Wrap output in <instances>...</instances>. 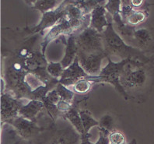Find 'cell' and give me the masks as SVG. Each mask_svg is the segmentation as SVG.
<instances>
[{
    "mask_svg": "<svg viewBox=\"0 0 154 144\" xmlns=\"http://www.w3.org/2000/svg\"><path fill=\"white\" fill-rule=\"evenodd\" d=\"M145 0H129V5L134 9L140 8L144 3Z\"/></svg>",
    "mask_w": 154,
    "mask_h": 144,
    "instance_id": "f1b7e54d",
    "label": "cell"
},
{
    "mask_svg": "<svg viewBox=\"0 0 154 144\" xmlns=\"http://www.w3.org/2000/svg\"><path fill=\"white\" fill-rule=\"evenodd\" d=\"M42 101H43L44 104H45V109L47 110L48 114V115L52 118L53 121H55L60 115H63L62 113L60 111H59V109H58L57 105L51 103V101H49L46 97H45V98L42 100Z\"/></svg>",
    "mask_w": 154,
    "mask_h": 144,
    "instance_id": "d4e9b609",
    "label": "cell"
},
{
    "mask_svg": "<svg viewBox=\"0 0 154 144\" xmlns=\"http://www.w3.org/2000/svg\"><path fill=\"white\" fill-rule=\"evenodd\" d=\"M64 68L62 66L61 62H48L47 66L48 73L52 78L56 79V80H60L62 77V73L64 71Z\"/></svg>",
    "mask_w": 154,
    "mask_h": 144,
    "instance_id": "603a6c76",
    "label": "cell"
},
{
    "mask_svg": "<svg viewBox=\"0 0 154 144\" xmlns=\"http://www.w3.org/2000/svg\"><path fill=\"white\" fill-rule=\"evenodd\" d=\"M45 109V104L39 100H30L20 108L19 115L33 122H37L38 115Z\"/></svg>",
    "mask_w": 154,
    "mask_h": 144,
    "instance_id": "4fadbf2b",
    "label": "cell"
},
{
    "mask_svg": "<svg viewBox=\"0 0 154 144\" xmlns=\"http://www.w3.org/2000/svg\"><path fill=\"white\" fill-rule=\"evenodd\" d=\"M147 18V13L142 10H134L125 20V22L129 26L135 27L144 22Z\"/></svg>",
    "mask_w": 154,
    "mask_h": 144,
    "instance_id": "e0dca14e",
    "label": "cell"
},
{
    "mask_svg": "<svg viewBox=\"0 0 154 144\" xmlns=\"http://www.w3.org/2000/svg\"><path fill=\"white\" fill-rule=\"evenodd\" d=\"M56 0H38L34 4L32 8L34 10L42 12V13H45L46 12L54 10L56 7Z\"/></svg>",
    "mask_w": 154,
    "mask_h": 144,
    "instance_id": "44dd1931",
    "label": "cell"
},
{
    "mask_svg": "<svg viewBox=\"0 0 154 144\" xmlns=\"http://www.w3.org/2000/svg\"><path fill=\"white\" fill-rule=\"evenodd\" d=\"M109 140L111 144H126V138L125 135L120 131L115 130L109 134Z\"/></svg>",
    "mask_w": 154,
    "mask_h": 144,
    "instance_id": "4316f807",
    "label": "cell"
},
{
    "mask_svg": "<svg viewBox=\"0 0 154 144\" xmlns=\"http://www.w3.org/2000/svg\"><path fill=\"white\" fill-rule=\"evenodd\" d=\"M94 82L87 78L80 79L72 86L71 90L78 94H87L92 87V84Z\"/></svg>",
    "mask_w": 154,
    "mask_h": 144,
    "instance_id": "ac0fdd59",
    "label": "cell"
},
{
    "mask_svg": "<svg viewBox=\"0 0 154 144\" xmlns=\"http://www.w3.org/2000/svg\"><path fill=\"white\" fill-rule=\"evenodd\" d=\"M134 59H122L120 62H115L108 59V63L105 67L102 68L101 72L97 77H88L89 80L94 83H100L105 82L111 83L115 86L119 94H122V96L125 99L128 100L131 98L125 90V88L121 83V76H122L123 70L125 67L128 63H129L131 61Z\"/></svg>",
    "mask_w": 154,
    "mask_h": 144,
    "instance_id": "3957f363",
    "label": "cell"
},
{
    "mask_svg": "<svg viewBox=\"0 0 154 144\" xmlns=\"http://www.w3.org/2000/svg\"><path fill=\"white\" fill-rule=\"evenodd\" d=\"M13 144H19V142H14V143H13Z\"/></svg>",
    "mask_w": 154,
    "mask_h": 144,
    "instance_id": "836d02e7",
    "label": "cell"
},
{
    "mask_svg": "<svg viewBox=\"0 0 154 144\" xmlns=\"http://www.w3.org/2000/svg\"><path fill=\"white\" fill-rule=\"evenodd\" d=\"M77 57L81 67L90 77H97L101 72L102 60L105 57L107 58V55L106 52L87 54L78 51Z\"/></svg>",
    "mask_w": 154,
    "mask_h": 144,
    "instance_id": "52a82bcc",
    "label": "cell"
},
{
    "mask_svg": "<svg viewBox=\"0 0 154 144\" xmlns=\"http://www.w3.org/2000/svg\"><path fill=\"white\" fill-rule=\"evenodd\" d=\"M87 77H90V76L81 67L79 62V58L76 57L74 62L69 67L64 69L62 77L59 80V83L69 87L70 86H72L77 80Z\"/></svg>",
    "mask_w": 154,
    "mask_h": 144,
    "instance_id": "8fae6325",
    "label": "cell"
},
{
    "mask_svg": "<svg viewBox=\"0 0 154 144\" xmlns=\"http://www.w3.org/2000/svg\"><path fill=\"white\" fill-rule=\"evenodd\" d=\"M78 51L79 49L76 45L75 36L73 34H70L68 36L66 39V52H65L64 57L61 61V63L64 69L69 67L74 62L78 55Z\"/></svg>",
    "mask_w": 154,
    "mask_h": 144,
    "instance_id": "5bb4252c",
    "label": "cell"
},
{
    "mask_svg": "<svg viewBox=\"0 0 154 144\" xmlns=\"http://www.w3.org/2000/svg\"><path fill=\"white\" fill-rule=\"evenodd\" d=\"M81 135L72 127L55 129L42 144H80Z\"/></svg>",
    "mask_w": 154,
    "mask_h": 144,
    "instance_id": "9c48e42d",
    "label": "cell"
},
{
    "mask_svg": "<svg viewBox=\"0 0 154 144\" xmlns=\"http://www.w3.org/2000/svg\"><path fill=\"white\" fill-rule=\"evenodd\" d=\"M55 89H56L58 93L60 95L62 101H66V102H69V103L73 105L75 93L69 87L66 86L65 85L58 83L57 86H55Z\"/></svg>",
    "mask_w": 154,
    "mask_h": 144,
    "instance_id": "ffe728a7",
    "label": "cell"
},
{
    "mask_svg": "<svg viewBox=\"0 0 154 144\" xmlns=\"http://www.w3.org/2000/svg\"><path fill=\"white\" fill-rule=\"evenodd\" d=\"M122 5V0H107V2L103 6L107 13H109L111 17H114L121 13Z\"/></svg>",
    "mask_w": 154,
    "mask_h": 144,
    "instance_id": "484cf974",
    "label": "cell"
},
{
    "mask_svg": "<svg viewBox=\"0 0 154 144\" xmlns=\"http://www.w3.org/2000/svg\"><path fill=\"white\" fill-rule=\"evenodd\" d=\"M25 82L32 92L37 90L40 86L47 85L45 84L38 76L35 75L34 73H30V72H28L25 76Z\"/></svg>",
    "mask_w": 154,
    "mask_h": 144,
    "instance_id": "7402d4cb",
    "label": "cell"
},
{
    "mask_svg": "<svg viewBox=\"0 0 154 144\" xmlns=\"http://www.w3.org/2000/svg\"><path fill=\"white\" fill-rule=\"evenodd\" d=\"M74 34V30L70 24L69 20L66 17L62 18L59 22L55 24V26L51 27L48 30L46 35L45 36L44 39L42 40L41 43V47H42V52L45 54L46 48L48 45L49 43L51 41L58 38L62 35H70V34Z\"/></svg>",
    "mask_w": 154,
    "mask_h": 144,
    "instance_id": "30bf717a",
    "label": "cell"
},
{
    "mask_svg": "<svg viewBox=\"0 0 154 144\" xmlns=\"http://www.w3.org/2000/svg\"><path fill=\"white\" fill-rule=\"evenodd\" d=\"M103 45L106 54L108 55H115L120 57L122 59L146 60L149 62V59L143 55V52L138 48L129 46L125 43L123 38L116 31L114 27V23L109 22L105 30L102 33Z\"/></svg>",
    "mask_w": 154,
    "mask_h": 144,
    "instance_id": "6da1fadb",
    "label": "cell"
},
{
    "mask_svg": "<svg viewBox=\"0 0 154 144\" xmlns=\"http://www.w3.org/2000/svg\"><path fill=\"white\" fill-rule=\"evenodd\" d=\"M6 123L10 124L15 129L18 136L23 140H31L48 129L39 126L36 122L23 118L20 115Z\"/></svg>",
    "mask_w": 154,
    "mask_h": 144,
    "instance_id": "5b68a950",
    "label": "cell"
},
{
    "mask_svg": "<svg viewBox=\"0 0 154 144\" xmlns=\"http://www.w3.org/2000/svg\"><path fill=\"white\" fill-rule=\"evenodd\" d=\"M149 61L152 62H153V64H154V55L152 57V58H151V59H149Z\"/></svg>",
    "mask_w": 154,
    "mask_h": 144,
    "instance_id": "d6a6232c",
    "label": "cell"
},
{
    "mask_svg": "<svg viewBox=\"0 0 154 144\" xmlns=\"http://www.w3.org/2000/svg\"><path fill=\"white\" fill-rule=\"evenodd\" d=\"M23 106V101L12 94L6 92L1 95V119L2 122H8L19 116V111Z\"/></svg>",
    "mask_w": 154,
    "mask_h": 144,
    "instance_id": "ba28073f",
    "label": "cell"
},
{
    "mask_svg": "<svg viewBox=\"0 0 154 144\" xmlns=\"http://www.w3.org/2000/svg\"><path fill=\"white\" fill-rule=\"evenodd\" d=\"M63 116L66 119L69 121L70 123L74 127V129L79 134H85L84 128H83V122H82V119H81L80 114H79V111L75 106H72V108H70L68 111L64 113Z\"/></svg>",
    "mask_w": 154,
    "mask_h": 144,
    "instance_id": "2e32d148",
    "label": "cell"
},
{
    "mask_svg": "<svg viewBox=\"0 0 154 144\" xmlns=\"http://www.w3.org/2000/svg\"><path fill=\"white\" fill-rule=\"evenodd\" d=\"M80 144H95L90 142V134L89 133H85L83 135H81V142Z\"/></svg>",
    "mask_w": 154,
    "mask_h": 144,
    "instance_id": "f546056e",
    "label": "cell"
},
{
    "mask_svg": "<svg viewBox=\"0 0 154 144\" xmlns=\"http://www.w3.org/2000/svg\"><path fill=\"white\" fill-rule=\"evenodd\" d=\"M69 0H64L63 2L55 9L42 13V18L37 26L34 27L28 30L29 34H38L42 33L45 30L50 28L57 24L62 18L66 17V6H67Z\"/></svg>",
    "mask_w": 154,
    "mask_h": 144,
    "instance_id": "8992f818",
    "label": "cell"
},
{
    "mask_svg": "<svg viewBox=\"0 0 154 144\" xmlns=\"http://www.w3.org/2000/svg\"><path fill=\"white\" fill-rule=\"evenodd\" d=\"M73 34L78 49L82 52L87 54L105 52L102 34L92 27H87Z\"/></svg>",
    "mask_w": 154,
    "mask_h": 144,
    "instance_id": "277c9868",
    "label": "cell"
},
{
    "mask_svg": "<svg viewBox=\"0 0 154 144\" xmlns=\"http://www.w3.org/2000/svg\"><path fill=\"white\" fill-rule=\"evenodd\" d=\"M79 114H80L82 122H83V128H84L85 133H89L90 130L94 126H98L99 122L93 118L88 111L87 110H80L79 111Z\"/></svg>",
    "mask_w": 154,
    "mask_h": 144,
    "instance_id": "d6986e66",
    "label": "cell"
},
{
    "mask_svg": "<svg viewBox=\"0 0 154 144\" xmlns=\"http://www.w3.org/2000/svg\"><path fill=\"white\" fill-rule=\"evenodd\" d=\"M132 40L138 49L140 50L148 49V48L150 47L154 42L153 36L146 28H139L135 30Z\"/></svg>",
    "mask_w": 154,
    "mask_h": 144,
    "instance_id": "9a60e30c",
    "label": "cell"
},
{
    "mask_svg": "<svg viewBox=\"0 0 154 144\" xmlns=\"http://www.w3.org/2000/svg\"><path fill=\"white\" fill-rule=\"evenodd\" d=\"M107 10L103 5H98L90 13V26L93 28L97 30L99 33L102 34L107 27L108 26V20H107Z\"/></svg>",
    "mask_w": 154,
    "mask_h": 144,
    "instance_id": "7c38bea8",
    "label": "cell"
},
{
    "mask_svg": "<svg viewBox=\"0 0 154 144\" xmlns=\"http://www.w3.org/2000/svg\"><path fill=\"white\" fill-rule=\"evenodd\" d=\"M126 144H137V142H136V140H135V139H133L131 142H129V143H126Z\"/></svg>",
    "mask_w": 154,
    "mask_h": 144,
    "instance_id": "1f68e13d",
    "label": "cell"
},
{
    "mask_svg": "<svg viewBox=\"0 0 154 144\" xmlns=\"http://www.w3.org/2000/svg\"><path fill=\"white\" fill-rule=\"evenodd\" d=\"M145 64L139 60H132L125 66L121 76V83L127 93L128 90H143L148 84L149 75Z\"/></svg>",
    "mask_w": 154,
    "mask_h": 144,
    "instance_id": "7a4b0ae2",
    "label": "cell"
},
{
    "mask_svg": "<svg viewBox=\"0 0 154 144\" xmlns=\"http://www.w3.org/2000/svg\"><path fill=\"white\" fill-rule=\"evenodd\" d=\"M46 98H47L49 101H51V103L55 104V105H58V104L62 101L60 95H59V94H58L55 88L52 89V90H50V91L48 93L47 96H46Z\"/></svg>",
    "mask_w": 154,
    "mask_h": 144,
    "instance_id": "83f0119b",
    "label": "cell"
},
{
    "mask_svg": "<svg viewBox=\"0 0 154 144\" xmlns=\"http://www.w3.org/2000/svg\"><path fill=\"white\" fill-rule=\"evenodd\" d=\"M38 0H25V2H26V3L28 4V5H30V6H31V7H32L33 6H34V4L36 2H37Z\"/></svg>",
    "mask_w": 154,
    "mask_h": 144,
    "instance_id": "4dcf8cb0",
    "label": "cell"
},
{
    "mask_svg": "<svg viewBox=\"0 0 154 144\" xmlns=\"http://www.w3.org/2000/svg\"><path fill=\"white\" fill-rule=\"evenodd\" d=\"M98 128L104 129L106 131L111 133V132L116 130L115 129V119L111 114H105L103 115L99 121V125Z\"/></svg>",
    "mask_w": 154,
    "mask_h": 144,
    "instance_id": "cb8c5ba5",
    "label": "cell"
}]
</instances>
